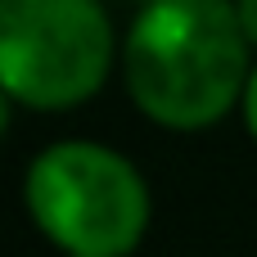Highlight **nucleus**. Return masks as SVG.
I'll return each mask as SVG.
<instances>
[{"label": "nucleus", "instance_id": "5", "mask_svg": "<svg viewBox=\"0 0 257 257\" xmlns=\"http://www.w3.org/2000/svg\"><path fill=\"white\" fill-rule=\"evenodd\" d=\"M244 117H248V131L257 136V68L248 77V86H244Z\"/></svg>", "mask_w": 257, "mask_h": 257}, {"label": "nucleus", "instance_id": "2", "mask_svg": "<svg viewBox=\"0 0 257 257\" xmlns=\"http://www.w3.org/2000/svg\"><path fill=\"white\" fill-rule=\"evenodd\" d=\"M27 208L72 257H122L149 226L140 172L95 140H59L36 154L27 167Z\"/></svg>", "mask_w": 257, "mask_h": 257}, {"label": "nucleus", "instance_id": "4", "mask_svg": "<svg viewBox=\"0 0 257 257\" xmlns=\"http://www.w3.org/2000/svg\"><path fill=\"white\" fill-rule=\"evenodd\" d=\"M235 14H239V27H244L248 45H257V0H239V5H235Z\"/></svg>", "mask_w": 257, "mask_h": 257}, {"label": "nucleus", "instance_id": "1", "mask_svg": "<svg viewBox=\"0 0 257 257\" xmlns=\"http://www.w3.org/2000/svg\"><path fill=\"white\" fill-rule=\"evenodd\" d=\"M248 36L226 0L145 5L126 36V81L136 104L167 126L221 117L248 86Z\"/></svg>", "mask_w": 257, "mask_h": 257}, {"label": "nucleus", "instance_id": "3", "mask_svg": "<svg viewBox=\"0 0 257 257\" xmlns=\"http://www.w3.org/2000/svg\"><path fill=\"white\" fill-rule=\"evenodd\" d=\"M113 59V23L95 0H5L0 81L9 95L59 108L86 99Z\"/></svg>", "mask_w": 257, "mask_h": 257}]
</instances>
